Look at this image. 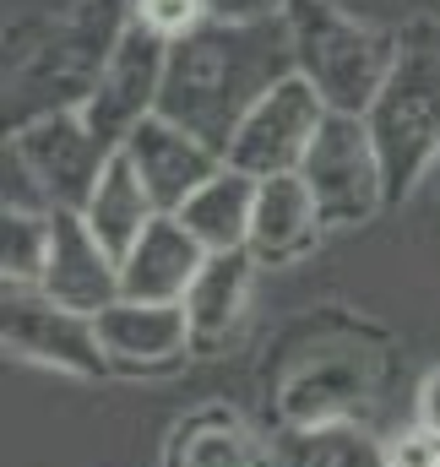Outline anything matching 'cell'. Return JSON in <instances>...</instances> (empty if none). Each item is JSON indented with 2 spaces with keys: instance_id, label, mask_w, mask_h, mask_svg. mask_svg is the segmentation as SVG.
<instances>
[{
  "instance_id": "cell-22",
  "label": "cell",
  "mask_w": 440,
  "mask_h": 467,
  "mask_svg": "<svg viewBox=\"0 0 440 467\" xmlns=\"http://www.w3.org/2000/svg\"><path fill=\"white\" fill-rule=\"evenodd\" d=\"M440 462V435L424 424H408L386 441V467H435Z\"/></svg>"
},
{
  "instance_id": "cell-7",
  "label": "cell",
  "mask_w": 440,
  "mask_h": 467,
  "mask_svg": "<svg viewBox=\"0 0 440 467\" xmlns=\"http://www.w3.org/2000/svg\"><path fill=\"white\" fill-rule=\"evenodd\" d=\"M327 115H331L327 99H321L299 71H288L283 82H272V88L245 109V119L234 125V136H228V147H223V158H228L234 169L256 174V180H267V174H294V169L305 163V152H310V141H316V130H321Z\"/></svg>"
},
{
  "instance_id": "cell-1",
  "label": "cell",
  "mask_w": 440,
  "mask_h": 467,
  "mask_svg": "<svg viewBox=\"0 0 440 467\" xmlns=\"http://www.w3.org/2000/svg\"><path fill=\"white\" fill-rule=\"evenodd\" d=\"M294 71V38L288 16L272 22H207L191 38L169 44L163 99L158 115L180 119L185 130L207 136L213 147H228L245 109Z\"/></svg>"
},
{
  "instance_id": "cell-19",
  "label": "cell",
  "mask_w": 440,
  "mask_h": 467,
  "mask_svg": "<svg viewBox=\"0 0 440 467\" xmlns=\"http://www.w3.org/2000/svg\"><path fill=\"white\" fill-rule=\"evenodd\" d=\"M278 467H386V441H375L353 419L288 424L278 441Z\"/></svg>"
},
{
  "instance_id": "cell-14",
  "label": "cell",
  "mask_w": 440,
  "mask_h": 467,
  "mask_svg": "<svg viewBox=\"0 0 440 467\" xmlns=\"http://www.w3.org/2000/svg\"><path fill=\"white\" fill-rule=\"evenodd\" d=\"M327 218L305 185V174H267L256 185V218H250V250L261 255V266H288L305 261L321 239H327Z\"/></svg>"
},
{
  "instance_id": "cell-16",
  "label": "cell",
  "mask_w": 440,
  "mask_h": 467,
  "mask_svg": "<svg viewBox=\"0 0 440 467\" xmlns=\"http://www.w3.org/2000/svg\"><path fill=\"white\" fill-rule=\"evenodd\" d=\"M256 185H261L256 174H245V169H234V163L223 158V169L213 180H202V191L185 196V207H180L174 218L202 239L207 255H213V250H239V244H250Z\"/></svg>"
},
{
  "instance_id": "cell-9",
  "label": "cell",
  "mask_w": 440,
  "mask_h": 467,
  "mask_svg": "<svg viewBox=\"0 0 440 467\" xmlns=\"http://www.w3.org/2000/svg\"><path fill=\"white\" fill-rule=\"evenodd\" d=\"M163 71H169V44L158 33H147L136 16L125 22V33L114 38L110 66L93 88V99L82 104L93 130L110 141V147H125V136L141 125V119L158 115V99H163Z\"/></svg>"
},
{
  "instance_id": "cell-24",
  "label": "cell",
  "mask_w": 440,
  "mask_h": 467,
  "mask_svg": "<svg viewBox=\"0 0 440 467\" xmlns=\"http://www.w3.org/2000/svg\"><path fill=\"white\" fill-rule=\"evenodd\" d=\"M414 424H424V430L440 435V369H430L419 380V391H414Z\"/></svg>"
},
{
  "instance_id": "cell-3",
  "label": "cell",
  "mask_w": 440,
  "mask_h": 467,
  "mask_svg": "<svg viewBox=\"0 0 440 467\" xmlns=\"http://www.w3.org/2000/svg\"><path fill=\"white\" fill-rule=\"evenodd\" d=\"M288 38H294V71L327 99V109L364 115L375 93L386 88L403 38L392 27H370L348 16L331 0H288Z\"/></svg>"
},
{
  "instance_id": "cell-18",
  "label": "cell",
  "mask_w": 440,
  "mask_h": 467,
  "mask_svg": "<svg viewBox=\"0 0 440 467\" xmlns=\"http://www.w3.org/2000/svg\"><path fill=\"white\" fill-rule=\"evenodd\" d=\"M163 207L152 202V191H147V180L136 174V163L125 158V147H114L110 169L99 174V185H93V196H88V207H82V218L93 223V234L110 244L114 255H125L141 234H147V223L158 218Z\"/></svg>"
},
{
  "instance_id": "cell-10",
  "label": "cell",
  "mask_w": 440,
  "mask_h": 467,
  "mask_svg": "<svg viewBox=\"0 0 440 467\" xmlns=\"http://www.w3.org/2000/svg\"><path fill=\"white\" fill-rule=\"evenodd\" d=\"M99 343L110 353V369H125V375H169L196 353L185 305H158L131 294L99 310Z\"/></svg>"
},
{
  "instance_id": "cell-6",
  "label": "cell",
  "mask_w": 440,
  "mask_h": 467,
  "mask_svg": "<svg viewBox=\"0 0 440 467\" xmlns=\"http://www.w3.org/2000/svg\"><path fill=\"white\" fill-rule=\"evenodd\" d=\"M327 229H359L375 223L392 207V180H386V158L375 147V130L364 115H342L331 109L299 163Z\"/></svg>"
},
{
  "instance_id": "cell-13",
  "label": "cell",
  "mask_w": 440,
  "mask_h": 467,
  "mask_svg": "<svg viewBox=\"0 0 440 467\" xmlns=\"http://www.w3.org/2000/svg\"><path fill=\"white\" fill-rule=\"evenodd\" d=\"M207 250L174 213H158L147 234L120 255V294L131 299H158V305H185Z\"/></svg>"
},
{
  "instance_id": "cell-23",
  "label": "cell",
  "mask_w": 440,
  "mask_h": 467,
  "mask_svg": "<svg viewBox=\"0 0 440 467\" xmlns=\"http://www.w3.org/2000/svg\"><path fill=\"white\" fill-rule=\"evenodd\" d=\"M213 22H272L288 11V0H207Z\"/></svg>"
},
{
  "instance_id": "cell-5",
  "label": "cell",
  "mask_w": 440,
  "mask_h": 467,
  "mask_svg": "<svg viewBox=\"0 0 440 467\" xmlns=\"http://www.w3.org/2000/svg\"><path fill=\"white\" fill-rule=\"evenodd\" d=\"M375 147L386 158L392 180V207L414 196V185L435 169L440 158V44L430 38H403L397 66L375 104L364 109Z\"/></svg>"
},
{
  "instance_id": "cell-20",
  "label": "cell",
  "mask_w": 440,
  "mask_h": 467,
  "mask_svg": "<svg viewBox=\"0 0 440 467\" xmlns=\"http://www.w3.org/2000/svg\"><path fill=\"white\" fill-rule=\"evenodd\" d=\"M49 218H55V207H5L0 213L5 288H38L44 261H49Z\"/></svg>"
},
{
  "instance_id": "cell-2",
  "label": "cell",
  "mask_w": 440,
  "mask_h": 467,
  "mask_svg": "<svg viewBox=\"0 0 440 467\" xmlns=\"http://www.w3.org/2000/svg\"><path fill=\"white\" fill-rule=\"evenodd\" d=\"M125 22H131V0H71L66 11L33 16L27 44L11 33V49H5L11 115L22 109V99H27V119L49 109H82L110 66V49L125 33Z\"/></svg>"
},
{
  "instance_id": "cell-4",
  "label": "cell",
  "mask_w": 440,
  "mask_h": 467,
  "mask_svg": "<svg viewBox=\"0 0 440 467\" xmlns=\"http://www.w3.org/2000/svg\"><path fill=\"white\" fill-rule=\"evenodd\" d=\"M114 147L93 130L88 109H49L5 136V207H88Z\"/></svg>"
},
{
  "instance_id": "cell-12",
  "label": "cell",
  "mask_w": 440,
  "mask_h": 467,
  "mask_svg": "<svg viewBox=\"0 0 440 467\" xmlns=\"http://www.w3.org/2000/svg\"><path fill=\"white\" fill-rule=\"evenodd\" d=\"M125 158L136 163V174L147 180L152 202L163 213H180L191 191H202V180H213L223 169V147H213L207 136L185 130L180 119L152 115L141 119L131 136H125Z\"/></svg>"
},
{
  "instance_id": "cell-21",
  "label": "cell",
  "mask_w": 440,
  "mask_h": 467,
  "mask_svg": "<svg viewBox=\"0 0 440 467\" xmlns=\"http://www.w3.org/2000/svg\"><path fill=\"white\" fill-rule=\"evenodd\" d=\"M131 16L147 33H158L163 44H174V38H191L196 27H207L213 5L207 0H131Z\"/></svg>"
},
{
  "instance_id": "cell-15",
  "label": "cell",
  "mask_w": 440,
  "mask_h": 467,
  "mask_svg": "<svg viewBox=\"0 0 440 467\" xmlns=\"http://www.w3.org/2000/svg\"><path fill=\"white\" fill-rule=\"evenodd\" d=\"M256 272H261V255L250 244L213 250L202 261V272H196V283L185 294V316H191V343H196V353L223 348L239 332V321H245V310L256 299Z\"/></svg>"
},
{
  "instance_id": "cell-17",
  "label": "cell",
  "mask_w": 440,
  "mask_h": 467,
  "mask_svg": "<svg viewBox=\"0 0 440 467\" xmlns=\"http://www.w3.org/2000/svg\"><path fill=\"white\" fill-rule=\"evenodd\" d=\"M163 467H278V446L261 441L239 413L207 408L174 430Z\"/></svg>"
},
{
  "instance_id": "cell-25",
  "label": "cell",
  "mask_w": 440,
  "mask_h": 467,
  "mask_svg": "<svg viewBox=\"0 0 440 467\" xmlns=\"http://www.w3.org/2000/svg\"><path fill=\"white\" fill-rule=\"evenodd\" d=\"M435 467H440V462H435Z\"/></svg>"
},
{
  "instance_id": "cell-8",
  "label": "cell",
  "mask_w": 440,
  "mask_h": 467,
  "mask_svg": "<svg viewBox=\"0 0 440 467\" xmlns=\"http://www.w3.org/2000/svg\"><path fill=\"white\" fill-rule=\"evenodd\" d=\"M0 337L11 358L44 364L60 375H82V380L110 375V353L99 343V316L49 299L44 288H5Z\"/></svg>"
},
{
  "instance_id": "cell-11",
  "label": "cell",
  "mask_w": 440,
  "mask_h": 467,
  "mask_svg": "<svg viewBox=\"0 0 440 467\" xmlns=\"http://www.w3.org/2000/svg\"><path fill=\"white\" fill-rule=\"evenodd\" d=\"M38 288L88 316L110 310L120 299V255L93 234V223L77 207H55L49 218V261H44Z\"/></svg>"
}]
</instances>
